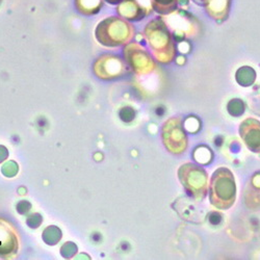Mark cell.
<instances>
[{
  "mask_svg": "<svg viewBox=\"0 0 260 260\" xmlns=\"http://www.w3.org/2000/svg\"><path fill=\"white\" fill-rule=\"evenodd\" d=\"M245 203L248 208L257 210L260 208V172L251 176L245 187Z\"/></svg>",
  "mask_w": 260,
  "mask_h": 260,
  "instance_id": "obj_10",
  "label": "cell"
},
{
  "mask_svg": "<svg viewBox=\"0 0 260 260\" xmlns=\"http://www.w3.org/2000/svg\"><path fill=\"white\" fill-rule=\"evenodd\" d=\"M94 72L101 79H115L127 75L129 66L119 55L104 54L95 61Z\"/></svg>",
  "mask_w": 260,
  "mask_h": 260,
  "instance_id": "obj_7",
  "label": "cell"
},
{
  "mask_svg": "<svg viewBox=\"0 0 260 260\" xmlns=\"http://www.w3.org/2000/svg\"><path fill=\"white\" fill-rule=\"evenodd\" d=\"M75 6L81 14L91 16L97 14L101 10L103 0H75Z\"/></svg>",
  "mask_w": 260,
  "mask_h": 260,
  "instance_id": "obj_12",
  "label": "cell"
},
{
  "mask_svg": "<svg viewBox=\"0 0 260 260\" xmlns=\"http://www.w3.org/2000/svg\"><path fill=\"white\" fill-rule=\"evenodd\" d=\"M106 2L112 4V5H119V4H121L123 2V0H106Z\"/></svg>",
  "mask_w": 260,
  "mask_h": 260,
  "instance_id": "obj_18",
  "label": "cell"
},
{
  "mask_svg": "<svg viewBox=\"0 0 260 260\" xmlns=\"http://www.w3.org/2000/svg\"><path fill=\"white\" fill-rule=\"evenodd\" d=\"M228 113L233 117H240L245 112V104L241 99H232L227 105Z\"/></svg>",
  "mask_w": 260,
  "mask_h": 260,
  "instance_id": "obj_15",
  "label": "cell"
},
{
  "mask_svg": "<svg viewBox=\"0 0 260 260\" xmlns=\"http://www.w3.org/2000/svg\"><path fill=\"white\" fill-rule=\"evenodd\" d=\"M231 4L232 0H205L203 7L211 19L223 22L229 16Z\"/></svg>",
  "mask_w": 260,
  "mask_h": 260,
  "instance_id": "obj_11",
  "label": "cell"
},
{
  "mask_svg": "<svg viewBox=\"0 0 260 260\" xmlns=\"http://www.w3.org/2000/svg\"><path fill=\"white\" fill-rule=\"evenodd\" d=\"M123 53L129 68H132L139 75L149 74L156 67L152 56L139 43H128Z\"/></svg>",
  "mask_w": 260,
  "mask_h": 260,
  "instance_id": "obj_6",
  "label": "cell"
},
{
  "mask_svg": "<svg viewBox=\"0 0 260 260\" xmlns=\"http://www.w3.org/2000/svg\"><path fill=\"white\" fill-rule=\"evenodd\" d=\"M178 177L188 196L197 201H202L206 197L208 175L204 169L187 162L179 168Z\"/></svg>",
  "mask_w": 260,
  "mask_h": 260,
  "instance_id": "obj_4",
  "label": "cell"
},
{
  "mask_svg": "<svg viewBox=\"0 0 260 260\" xmlns=\"http://www.w3.org/2000/svg\"><path fill=\"white\" fill-rule=\"evenodd\" d=\"M161 137L165 147L173 154H181L187 148V137L179 117L171 118L165 122Z\"/></svg>",
  "mask_w": 260,
  "mask_h": 260,
  "instance_id": "obj_5",
  "label": "cell"
},
{
  "mask_svg": "<svg viewBox=\"0 0 260 260\" xmlns=\"http://www.w3.org/2000/svg\"><path fill=\"white\" fill-rule=\"evenodd\" d=\"M135 26L122 17L111 16L97 25L95 36L97 41L106 47H119L130 43L135 37Z\"/></svg>",
  "mask_w": 260,
  "mask_h": 260,
  "instance_id": "obj_2",
  "label": "cell"
},
{
  "mask_svg": "<svg viewBox=\"0 0 260 260\" xmlns=\"http://www.w3.org/2000/svg\"><path fill=\"white\" fill-rule=\"evenodd\" d=\"M237 83L242 86H250L256 79V72L249 66H244L238 69L235 74Z\"/></svg>",
  "mask_w": 260,
  "mask_h": 260,
  "instance_id": "obj_14",
  "label": "cell"
},
{
  "mask_svg": "<svg viewBox=\"0 0 260 260\" xmlns=\"http://www.w3.org/2000/svg\"><path fill=\"white\" fill-rule=\"evenodd\" d=\"M151 7L160 15H169L177 10L179 0H150Z\"/></svg>",
  "mask_w": 260,
  "mask_h": 260,
  "instance_id": "obj_13",
  "label": "cell"
},
{
  "mask_svg": "<svg viewBox=\"0 0 260 260\" xmlns=\"http://www.w3.org/2000/svg\"><path fill=\"white\" fill-rule=\"evenodd\" d=\"M144 34L156 60L161 63H170L175 59V42L164 18L157 17L149 21Z\"/></svg>",
  "mask_w": 260,
  "mask_h": 260,
  "instance_id": "obj_1",
  "label": "cell"
},
{
  "mask_svg": "<svg viewBox=\"0 0 260 260\" xmlns=\"http://www.w3.org/2000/svg\"><path fill=\"white\" fill-rule=\"evenodd\" d=\"M240 135L250 151L260 153V122L258 120L246 119L240 126Z\"/></svg>",
  "mask_w": 260,
  "mask_h": 260,
  "instance_id": "obj_9",
  "label": "cell"
},
{
  "mask_svg": "<svg viewBox=\"0 0 260 260\" xmlns=\"http://www.w3.org/2000/svg\"><path fill=\"white\" fill-rule=\"evenodd\" d=\"M135 116H136L135 110H134V108H132V107H129V106L124 107L123 110L121 111V113H120V117H121L122 121H124V122L133 121L135 119Z\"/></svg>",
  "mask_w": 260,
  "mask_h": 260,
  "instance_id": "obj_16",
  "label": "cell"
},
{
  "mask_svg": "<svg viewBox=\"0 0 260 260\" xmlns=\"http://www.w3.org/2000/svg\"><path fill=\"white\" fill-rule=\"evenodd\" d=\"M118 14L130 21H140L152 12L150 0H123L117 8Z\"/></svg>",
  "mask_w": 260,
  "mask_h": 260,
  "instance_id": "obj_8",
  "label": "cell"
},
{
  "mask_svg": "<svg viewBox=\"0 0 260 260\" xmlns=\"http://www.w3.org/2000/svg\"><path fill=\"white\" fill-rule=\"evenodd\" d=\"M191 2L194 3L196 5H198V6L203 7V6H204V3H205V0H191Z\"/></svg>",
  "mask_w": 260,
  "mask_h": 260,
  "instance_id": "obj_17",
  "label": "cell"
},
{
  "mask_svg": "<svg viewBox=\"0 0 260 260\" xmlns=\"http://www.w3.org/2000/svg\"><path fill=\"white\" fill-rule=\"evenodd\" d=\"M210 203L221 210L229 209L235 202L236 185L232 172L227 168L216 170L209 182Z\"/></svg>",
  "mask_w": 260,
  "mask_h": 260,
  "instance_id": "obj_3",
  "label": "cell"
}]
</instances>
